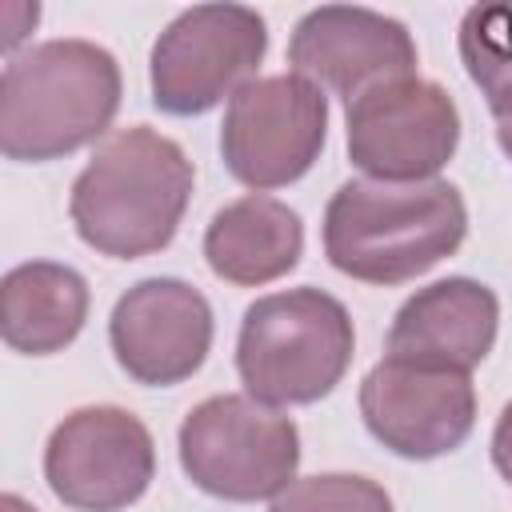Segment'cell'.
<instances>
[{
    "label": "cell",
    "mask_w": 512,
    "mask_h": 512,
    "mask_svg": "<svg viewBox=\"0 0 512 512\" xmlns=\"http://www.w3.org/2000/svg\"><path fill=\"white\" fill-rule=\"evenodd\" d=\"M192 180V160L172 136L148 124L116 128L72 180L68 212L88 248L136 260L172 244L192 200Z\"/></svg>",
    "instance_id": "1"
},
{
    "label": "cell",
    "mask_w": 512,
    "mask_h": 512,
    "mask_svg": "<svg viewBox=\"0 0 512 512\" xmlns=\"http://www.w3.org/2000/svg\"><path fill=\"white\" fill-rule=\"evenodd\" d=\"M468 208L448 180H348L324 208V252L364 284H404L464 244Z\"/></svg>",
    "instance_id": "2"
},
{
    "label": "cell",
    "mask_w": 512,
    "mask_h": 512,
    "mask_svg": "<svg viewBox=\"0 0 512 512\" xmlns=\"http://www.w3.org/2000/svg\"><path fill=\"white\" fill-rule=\"evenodd\" d=\"M120 64L92 40H44L8 56L0 76V152L56 160L108 132L120 108Z\"/></svg>",
    "instance_id": "3"
},
{
    "label": "cell",
    "mask_w": 512,
    "mask_h": 512,
    "mask_svg": "<svg viewBox=\"0 0 512 512\" xmlns=\"http://www.w3.org/2000/svg\"><path fill=\"white\" fill-rule=\"evenodd\" d=\"M356 332L348 308L320 288L260 296L240 324L236 368L248 396L264 404H312L352 364Z\"/></svg>",
    "instance_id": "4"
},
{
    "label": "cell",
    "mask_w": 512,
    "mask_h": 512,
    "mask_svg": "<svg viewBox=\"0 0 512 512\" xmlns=\"http://www.w3.org/2000/svg\"><path fill=\"white\" fill-rule=\"evenodd\" d=\"M300 432L292 416L240 392L200 400L180 424V468L220 500H268L296 480Z\"/></svg>",
    "instance_id": "5"
},
{
    "label": "cell",
    "mask_w": 512,
    "mask_h": 512,
    "mask_svg": "<svg viewBox=\"0 0 512 512\" xmlns=\"http://www.w3.org/2000/svg\"><path fill=\"white\" fill-rule=\"evenodd\" d=\"M268 52V24L244 4H196L152 44V100L168 116H200L232 100Z\"/></svg>",
    "instance_id": "6"
},
{
    "label": "cell",
    "mask_w": 512,
    "mask_h": 512,
    "mask_svg": "<svg viewBox=\"0 0 512 512\" xmlns=\"http://www.w3.org/2000/svg\"><path fill=\"white\" fill-rule=\"evenodd\" d=\"M328 140V100L296 72L248 80L224 112L220 152L228 172L248 188L300 180Z\"/></svg>",
    "instance_id": "7"
},
{
    "label": "cell",
    "mask_w": 512,
    "mask_h": 512,
    "mask_svg": "<svg viewBox=\"0 0 512 512\" xmlns=\"http://www.w3.org/2000/svg\"><path fill=\"white\" fill-rule=\"evenodd\" d=\"M152 476V432L116 404L76 408L52 428L44 448V480L76 512H120L148 492Z\"/></svg>",
    "instance_id": "8"
},
{
    "label": "cell",
    "mask_w": 512,
    "mask_h": 512,
    "mask_svg": "<svg viewBox=\"0 0 512 512\" xmlns=\"http://www.w3.org/2000/svg\"><path fill=\"white\" fill-rule=\"evenodd\" d=\"M456 144L460 112L436 80L404 76L348 104V156L372 180H436Z\"/></svg>",
    "instance_id": "9"
},
{
    "label": "cell",
    "mask_w": 512,
    "mask_h": 512,
    "mask_svg": "<svg viewBox=\"0 0 512 512\" xmlns=\"http://www.w3.org/2000/svg\"><path fill=\"white\" fill-rule=\"evenodd\" d=\"M288 64L320 92L344 96L352 104L380 84L416 76V40L384 12L324 4L300 16L288 44Z\"/></svg>",
    "instance_id": "10"
},
{
    "label": "cell",
    "mask_w": 512,
    "mask_h": 512,
    "mask_svg": "<svg viewBox=\"0 0 512 512\" xmlns=\"http://www.w3.org/2000/svg\"><path fill=\"white\" fill-rule=\"evenodd\" d=\"M360 416L388 452L436 460L468 440L476 392L464 372H436L384 356L360 384Z\"/></svg>",
    "instance_id": "11"
},
{
    "label": "cell",
    "mask_w": 512,
    "mask_h": 512,
    "mask_svg": "<svg viewBox=\"0 0 512 512\" xmlns=\"http://www.w3.org/2000/svg\"><path fill=\"white\" fill-rule=\"evenodd\" d=\"M116 364L152 388L188 380L212 348V308L200 288L176 276H152L132 284L108 320Z\"/></svg>",
    "instance_id": "12"
},
{
    "label": "cell",
    "mask_w": 512,
    "mask_h": 512,
    "mask_svg": "<svg viewBox=\"0 0 512 512\" xmlns=\"http://www.w3.org/2000/svg\"><path fill=\"white\" fill-rule=\"evenodd\" d=\"M500 300L488 284L448 276L408 296L388 328V360L436 372H472L496 344Z\"/></svg>",
    "instance_id": "13"
},
{
    "label": "cell",
    "mask_w": 512,
    "mask_h": 512,
    "mask_svg": "<svg viewBox=\"0 0 512 512\" xmlns=\"http://www.w3.org/2000/svg\"><path fill=\"white\" fill-rule=\"evenodd\" d=\"M300 252H304L300 216L284 200L264 192L224 204L204 232L208 268L240 288H256L292 272L300 264Z\"/></svg>",
    "instance_id": "14"
},
{
    "label": "cell",
    "mask_w": 512,
    "mask_h": 512,
    "mask_svg": "<svg viewBox=\"0 0 512 512\" xmlns=\"http://www.w3.org/2000/svg\"><path fill=\"white\" fill-rule=\"evenodd\" d=\"M88 320V284L76 268L32 260L16 264L0 284V336L24 356L68 348Z\"/></svg>",
    "instance_id": "15"
},
{
    "label": "cell",
    "mask_w": 512,
    "mask_h": 512,
    "mask_svg": "<svg viewBox=\"0 0 512 512\" xmlns=\"http://www.w3.org/2000/svg\"><path fill=\"white\" fill-rule=\"evenodd\" d=\"M460 60L496 116L512 112V0L472 4L460 20Z\"/></svg>",
    "instance_id": "16"
},
{
    "label": "cell",
    "mask_w": 512,
    "mask_h": 512,
    "mask_svg": "<svg viewBox=\"0 0 512 512\" xmlns=\"http://www.w3.org/2000/svg\"><path fill=\"white\" fill-rule=\"evenodd\" d=\"M272 512H392V496L368 476L324 472L292 480L272 496Z\"/></svg>",
    "instance_id": "17"
},
{
    "label": "cell",
    "mask_w": 512,
    "mask_h": 512,
    "mask_svg": "<svg viewBox=\"0 0 512 512\" xmlns=\"http://www.w3.org/2000/svg\"><path fill=\"white\" fill-rule=\"evenodd\" d=\"M492 464L512 484V400L500 408V420L492 428Z\"/></svg>",
    "instance_id": "18"
},
{
    "label": "cell",
    "mask_w": 512,
    "mask_h": 512,
    "mask_svg": "<svg viewBox=\"0 0 512 512\" xmlns=\"http://www.w3.org/2000/svg\"><path fill=\"white\" fill-rule=\"evenodd\" d=\"M496 144H500V152L512 160V112L496 116Z\"/></svg>",
    "instance_id": "19"
},
{
    "label": "cell",
    "mask_w": 512,
    "mask_h": 512,
    "mask_svg": "<svg viewBox=\"0 0 512 512\" xmlns=\"http://www.w3.org/2000/svg\"><path fill=\"white\" fill-rule=\"evenodd\" d=\"M0 512H36L32 504H24L16 492H8V496H0Z\"/></svg>",
    "instance_id": "20"
}]
</instances>
